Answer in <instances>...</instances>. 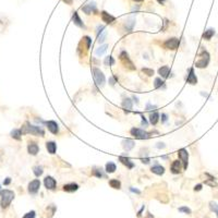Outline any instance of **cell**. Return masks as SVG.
I'll return each mask as SVG.
<instances>
[{
    "mask_svg": "<svg viewBox=\"0 0 218 218\" xmlns=\"http://www.w3.org/2000/svg\"><path fill=\"white\" fill-rule=\"evenodd\" d=\"M22 134H33L36 136H45V131L41 127L38 125H33L30 122H25L21 128Z\"/></svg>",
    "mask_w": 218,
    "mask_h": 218,
    "instance_id": "cell-1",
    "label": "cell"
},
{
    "mask_svg": "<svg viewBox=\"0 0 218 218\" xmlns=\"http://www.w3.org/2000/svg\"><path fill=\"white\" fill-rule=\"evenodd\" d=\"M14 199V192L11 190H1L0 191V206L1 208H7Z\"/></svg>",
    "mask_w": 218,
    "mask_h": 218,
    "instance_id": "cell-2",
    "label": "cell"
},
{
    "mask_svg": "<svg viewBox=\"0 0 218 218\" xmlns=\"http://www.w3.org/2000/svg\"><path fill=\"white\" fill-rule=\"evenodd\" d=\"M119 59H120L121 63H122V65L124 68H127V69L129 70H136V67L134 65V63L132 62V60L130 59L129 57V54H128L127 51H124V50H122V51L120 52V55H119Z\"/></svg>",
    "mask_w": 218,
    "mask_h": 218,
    "instance_id": "cell-3",
    "label": "cell"
},
{
    "mask_svg": "<svg viewBox=\"0 0 218 218\" xmlns=\"http://www.w3.org/2000/svg\"><path fill=\"white\" fill-rule=\"evenodd\" d=\"M92 73H93V79L95 81V84L99 87H103L106 83V78H105V74L100 71L98 68H93L92 69Z\"/></svg>",
    "mask_w": 218,
    "mask_h": 218,
    "instance_id": "cell-4",
    "label": "cell"
},
{
    "mask_svg": "<svg viewBox=\"0 0 218 218\" xmlns=\"http://www.w3.org/2000/svg\"><path fill=\"white\" fill-rule=\"evenodd\" d=\"M210 54L206 51L205 49L202 50L201 55H200V60H197L195 62V67L199 68V69H203V68H206L210 63Z\"/></svg>",
    "mask_w": 218,
    "mask_h": 218,
    "instance_id": "cell-5",
    "label": "cell"
},
{
    "mask_svg": "<svg viewBox=\"0 0 218 218\" xmlns=\"http://www.w3.org/2000/svg\"><path fill=\"white\" fill-rule=\"evenodd\" d=\"M130 133L133 138H138V140H146V138H151V133H148L143 129H140V128H132L130 130Z\"/></svg>",
    "mask_w": 218,
    "mask_h": 218,
    "instance_id": "cell-6",
    "label": "cell"
},
{
    "mask_svg": "<svg viewBox=\"0 0 218 218\" xmlns=\"http://www.w3.org/2000/svg\"><path fill=\"white\" fill-rule=\"evenodd\" d=\"M180 45V39L177 38V37H172V38L167 39L164 43V48L166 49H170V50H176Z\"/></svg>",
    "mask_w": 218,
    "mask_h": 218,
    "instance_id": "cell-7",
    "label": "cell"
},
{
    "mask_svg": "<svg viewBox=\"0 0 218 218\" xmlns=\"http://www.w3.org/2000/svg\"><path fill=\"white\" fill-rule=\"evenodd\" d=\"M178 156L179 159L181 160V162L183 164V169L186 170L188 168V160H189V153L186 148H181L178 151Z\"/></svg>",
    "mask_w": 218,
    "mask_h": 218,
    "instance_id": "cell-8",
    "label": "cell"
},
{
    "mask_svg": "<svg viewBox=\"0 0 218 218\" xmlns=\"http://www.w3.org/2000/svg\"><path fill=\"white\" fill-rule=\"evenodd\" d=\"M82 11L85 13V14L90 15L92 14V13H96L97 12V8H96V3L93 1H90L87 2L85 6L82 7Z\"/></svg>",
    "mask_w": 218,
    "mask_h": 218,
    "instance_id": "cell-9",
    "label": "cell"
},
{
    "mask_svg": "<svg viewBox=\"0 0 218 218\" xmlns=\"http://www.w3.org/2000/svg\"><path fill=\"white\" fill-rule=\"evenodd\" d=\"M39 188H41V181H39L38 179H35L28 183L27 190L31 194H36V193L38 192Z\"/></svg>",
    "mask_w": 218,
    "mask_h": 218,
    "instance_id": "cell-10",
    "label": "cell"
},
{
    "mask_svg": "<svg viewBox=\"0 0 218 218\" xmlns=\"http://www.w3.org/2000/svg\"><path fill=\"white\" fill-rule=\"evenodd\" d=\"M44 186L47 190H55L57 186V181L50 176H47V177L44 179Z\"/></svg>",
    "mask_w": 218,
    "mask_h": 218,
    "instance_id": "cell-11",
    "label": "cell"
},
{
    "mask_svg": "<svg viewBox=\"0 0 218 218\" xmlns=\"http://www.w3.org/2000/svg\"><path fill=\"white\" fill-rule=\"evenodd\" d=\"M72 22H73L74 25H76L78 27L83 28V30H85V28H86V26H85L84 22H83L82 20H81L80 15L78 14V12H76V11H74L73 14H72Z\"/></svg>",
    "mask_w": 218,
    "mask_h": 218,
    "instance_id": "cell-12",
    "label": "cell"
},
{
    "mask_svg": "<svg viewBox=\"0 0 218 218\" xmlns=\"http://www.w3.org/2000/svg\"><path fill=\"white\" fill-rule=\"evenodd\" d=\"M46 127L49 130V132H51L52 134H58L59 133V125L56 121L54 120H49L46 122Z\"/></svg>",
    "mask_w": 218,
    "mask_h": 218,
    "instance_id": "cell-13",
    "label": "cell"
},
{
    "mask_svg": "<svg viewBox=\"0 0 218 218\" xmlns=\"http://www.w3.org/2000/svg\"><path fill=\"white\" fill-rule=\"evenodd\" d=\"M100 17H102L103 22H105L106 24H111L116 21V17H114V15L109 14L107 11H102V12H100Z\"/></svg>",
    "mask_w": 218,
    "mask_h": 218,
    "instance_id": "cell-14",
    "label": "cell"
},
{
    "mask_svg": "<svg viewBox=\"0 0 218 218\" xmlns=\"http://www.w3.org/2000/svg\"><path fill=\"white\" fill-rule=\"evenodd\" d=\"M181 168H182V162L181 160H173L172 164H171V167H170V170L172 173L177 175V173H180L181 172Z\"/></svg>",
    "mask_w": 218,
    "mask_h": 218,
    "instance_id": "cell-15",
    "label": "cell"
},
{
    "mask_svg": "<svg viewBox=\"0 0 218 218\" xmlns=\"http://www.w3.org/2000/svg\"><path fill=\"white\" fill-rule=\"evenodd\" d=\"M187 82L191 85H195L197 83V78L194 73V69L193 68H190L189 69V73H188V78H187Z\"/></svg>",
    "mask_w": 218,
    "mask_h": 218,
    "instance_id": "cell-16",
    "label": "cell"
},
{
    "mask_svg": "<svg viewBox=\"0 0 218 218\" xmlns=\"http://www.w3.org/2000/svg\"><path fill=\"white\" fill-rule=\"evenodd\" d=\"M27 152L30 155H33V156L37 155L39 152V146L35 142H30L27 145Z\"/></svg>",
    "mask_w": 218,
    "mask_h": 218,
    "instance_id": "cell-17",
    "label": "cell"
},
{
    "mask_svg": "<svg viewBox=\"0 0 218 218\" xmlns=\"http://www.w3.org/2000/svg\"><path fill=\"white\" fill-rule=\"evenodd\" d=\"M121 144H122V147H123V149H124V151L129 152L134 147L135 142H134L133 140H130V138H124V140L121 142Z\"/></svg>",
    "mask_w": 218,
    "mask_h": 218,
    "instance_id": "cell-18",
    "label": "cell"
},
{
    "mask_svg": "<svg viewBox=\"0 0 218 218\" xmlns=\"http://www.w3.org/2000/svg\"><path fill=\"white\" fill-rule=\"evenodd\" d=\"M119 162H120L122 165H124V166H127V168H129V169L134 168V162H131V159H130L129 157H125V156H119Z\"/></svg>",
    "mask_w": 218,
    "mask_h": 218,
    "instance_id": "cell-19",
    "label": "cell"
},
{
    "mask_svg": "<svg viewBox=\"0 0 218 218\" xmlns=\"http://www.w3.org/2000/svg\"><path fill=\"white\" fill-rule=\"evenodd\" d=\"M63 191H65V192H75V191L79 190V184L74 183V182H72V183H67L63 186Z\"/></svg>",
    "mask_w": 218,
    "mask_h": 218,
    "instance_id": "cell-20",
    "label": "cell"
},
{
    "mask_svg": "<svg viewBox=\"0 0 218 218\" xmlns=\"http://www.w3.org/2000/svg\"><path fill=\"white\" fill-rule=\"evenodd\" d=\"M158 74H159L162 78L167 79L169 76V74H170V68H169L168 65H162V68L158 69Z\"/></svg>",
    "mask_w": 218,
    "mask_h": 218,
    "instance_id": "cell-21",
    "label": "cell"
},
{
    "mask_svg": "<svg viewBox=\"0 0 218 218\" xmlns=\"http://www.w3.org/2000/svg\"><path fill=\"white\" fill-rule=\"evenodd\" d=\"M46 148H47L48 153L51 154V155L56 154V151H57L56 142H54V141H48V142L46 143Z\"/></svg>",
    "mask_w": 218,
    "mask_h": 218,
    "instance_id": "cell-22",
    "label": "cell"
},
{
    "mask_svg": "<svg viewBox=\"0 0 218 218\" xmlns=\"http://www.w3.org/2000/svg\"><path fill=\"white\" fill-rule=\"evenodd\" d=\"M159 118L160 114L157 111L151 112V114H149V122H151V124L156 125L158 123V121H159Z\"/></svg>",
    "mask_w": 218,
    "mask_h": 218,
    "instance_id": "cell-23",
    "label": "cell"
},
{
    "mask_svg": "<svg viewBox=\"0 0 218 218\" xmlns=\"http://www.w3.org/2000/svg\"><path fill=\"white\" fill-rule=\"evenodd\" d=\"M151 171L155 175H158V176H162L165 173V168L162 166V165H155L151 168Z\"/></svg>",
    "mask_w": 218,
    "mask_h": 218,
    "instance_id": "cell-24",
    "label": "cell"
},
{
    "mask_svg": "<svg viewBox=\"0 0 218 218\" xmlns=\"http://www.w3.org/2000/svg\"><path fill=\"white\" fill-rule=\"evenodd\" d=\"M215 35V30L214 28H208V30H206L205 32L203 33V36H202V38L205 39V41H210V39H212V37Z\"/></svg>",
    "mask_w": 218,
    "mask_h": 218,
    "instance_id": "cell-25",
    "label": "cell"
},
{
    "mask_svg": "<svg viewBox=\"0 0 218 218\" xmlns=\"http://www.w3.org/2000/svg\"><path fill=\"white\" fill-rule=\"evenodd\" d=\"M116 170H117V166L114 162H107L106 167H105V171H106L107 173H114Z\"/></svg>",
    "mask_w": 218,
    "mask_h": 218,
    "instance_id": "cell-26",
    "label": "cell"
},
{
    "mask_svg": "<svg viewBox=\"0 0 218 218\" xmlns=\"http://www.w3.org/2000/svg\"><path fill=\"white\" fill-rule=\"evenodd\" d=\"M122 107H123L124 109L131 110L132 107H133V104H132V100L130 99V98H128V97L123 98V100H122Z\"/></svg>",
    "mask_w": 218,
    "mask_h": 218,
    "instance_id": "cell-27",
    "label": "cell"
},
{
    "mask_svg": "<svg viewBox=\"0 0 218 218\" xmlns=\"http://www.w3.org/2000/svg\"><path fill=\"white\" fill-rule=\"evenodd\" d=\"M134 25H135V20L134 19H129L127 22H125V31H128V32H131L132 30H133Z\"/></svg>",
    "mask_w": 218,
    "mask_h": 218,
    "instance_id": "cell-28",
    "label": "cell"
},
{
    "mask_svg": "<svg viewBox=\"0 0 218 218\" xmlns=\"http://www.w3.org/2000/svg\"><path fill=\"white\" fill-rule=\"evenodd\" d=\"M92 175L95 176V177L97 178H106V175L104 173V171H103L102 168H95L92 170Z\"/></svg>",
    "mask_w": 218,
    "mask_h": 218,
    "instance_id": "cell-29",
    "label": "cell"
},
{
    "mask_svg": "<svg viewBox=\"0 0 218 218\" xmlns=\"http://www.w3.org/2000/svg\"><path fill=\"white\" fill-rule=\"evenodd\" d=\"M107 49H108V45H107V44H105V45L99 46V47H98L97 49H96L95 54L97 55L98 57H100V56H103V55H104L105 52L107 51Z\"/></svg>",
    "mask_w": 218,
    "mask_h": 218,
    "instance_id": "cell-30",
    "label": "cell"
},
{
    "mask_svg": "<svg viewBox=\"0 0 218 218\" xmlns=\"http://www.w3.org/2000/svg\"><path fill=\"white\" fill-rule=\"evenodd\" d=\"M109 186L116 190H119V189H121V182L118 179H111L109 180Z\"/></svg>",
    "mask_w": 218,
    "mask_h": 218,
    "instance_id": "cell-31",
    "label": "cell"
},
{
    "mask_svg": "<svg viewBox=\"0 0 218 218\" xmlns=\"http://www.w3.org/2000/svg\"><path fill=\"white\" fill-rule=\"evenodd\" d=\"M21 135H22L21 129H14L11 131V136H12L13 138H15V140H17V141L21 140Z\"/></svg>",
    "mask_w": 218,
    "mask_h": 218,
    "instance_id": "cell-32",
    "label": "cell"
},
{
    "mask_svg": "<svg viewBox=\"0 0 218 218\" xmlns=\"http://www.w3.org/2000/svg\"><path fill=\"white\" fill-rule=\"evenodd\" d=\"M164 84H165L164 80H162L160 78H156L154 80V87L155 89H160L162 86H164Z\"/></svg>",
    "mask_w": 218,
    "mask_h": 218,
    "instance_id": "cell-33",
    "label": "cell"
},
{
    "mask_svg": "<svg viewBox=\"0 0 218 218\" xmlns=\"http://www.w3.org/2000/svg\"><path fill=\"white\" fill-rule=\"evenodd\" d=\"M33 172H34V175L36 176V177H39V176L43 175L44 172V169L41 166H35L34 168H33Z\"/></svg>",
    "mask_w": 218,
    "mask_h": 218,
    "instance_id": "cell-34",
    "label": "cell"
},
{
    "mask_svg": "<svg viewBox=\"0 0 218 218\" xmlns=\"http://www.w3.org/2000/svg\"><path fill=\"white\" fill-rule=\"evenodd\" d=\"M105 65L106 67H108V65H114V63H116V61H114V57L112 56H107L106 58H105V61H104Z\"/></svg>",
    "mask_w": 218,
    "mask_h": 218,
    "instance_id": "cell-35",
    "label": "cell"
},
{
    "mask_svg": "<svg viewBox=\"0 0 218 218\" xmlns=\"http://www.w3.org/2000/svg\"><path fill=\"white\" fill-rule=\"evenodd\" d=\"M106 37H107V32H106V31H104V32H102L100 34L97 35V41L99 44L104 43L105 39H106Z\"/></svg>",
    "mask_w": 218,
    "mask_h": 218,
    "instance_id": "cell-36",
    "label": "cell"
},
{
    "mask_svg": "<svg viewBox=\"0 0 218 218\" xmlns=\"http://www.w3.org/2000/svg\"><path fill=\"white\" fill-rule=\"evenodd\" d=\"M142 72L144 74H146L147 76H153L154 75V70L153 69H148V68H143Z\"/></svg>",
    "mask_w": 218,
    "mask_h": 218,
    "instance_id": "cell-37",
    "label": "cell"
},
{
    "mask_svg": "<svg viewBox=\"0 0 218 218\" xmlns=\"http://www.w3.org/2000/svg\"><path fill=\"white\" fill-rule=\"evenodd\" d=\"M179 212L180 213H186V214H188V215H190L191 213V210L189 207H187V206H181V207H179Z\"/></svg>",
    "mask_w": 218,
    "mask_h": 218,
    "instance_id": "cell-38",
    "label": "cell"
},
{
    "mask_svg": "<svg viewBox=\"0 0 218 218\" xmlns=\"http://www.w3.org/2000/svg\"><path fill=\"white\" fill-rule=\"evenodd\" d=\"M210 206H211V210L214 211L215 213H216L217 217H218V205L216 203H214V202H211L210 203Z\"/></svg>",
    "mask_w": 218,
    "mask_h": 218,
    "instance_id": "cell-39",
    "label": "cell"
},
{
    "mask_svg": "<svg viewBox=\"0 0 218 218\" xmlns=\"http://www.w3.org/2000/svg\"><path fill=\"white\" fill-rule=\"evenodd\" d=\"M35 216H36V213H35L34 211H31V212L26 213L22 218H35Z\"/></svg>",
    "mask_w": 218,
    "mask_h": 218,
    "instance_id": "cell-40",
    "label": "cell"
},
{
    "mask_svg": "<svg viewBox=\"0 0 218 218\" xmlns=\"http://www.w3.org/2000/svg\"><path fill=\"white\" fill-rule=\"evenodd\" d=\"M117 81H118V79H117L116 76H114V75L111 76V78L109 79V84L111 85V86H114V85L117 83Z\"/></svg>",
    "mask_w": 218,
    "mask_h": 218,
    "instance_id": "cell-41",
    "label": "cell"
},
{
    "mask_svg": "<svg viewBox=\"0 0 218 218\" xmlns=\"http://www.w3.org/2000/svg\"><path fill=\"white\" fill-rule=\"evenodd\" d=\"M104 30H105V26L104 25H98L97 26V31H96V34H100L102 32H104Z\"/></svg>",
    "mask_w": 218,
    "mask_h": 218,
    "instance_id": "cell-42",
    "label": "cell"
},
{
    "mask_svg": "<svg viewBox=\"0 0 218 218\" xmlns=\"http://www.w3.org/2000/svg\"><path fill=\"white\" fill-rule=\"evenodd\" d=\"M141 118H142V125H144V128H146L147 125H148V122L146 121V118L144 117V114H142Z\"/></svg>",
    "mask_w": 218,
    "mask_h": 218,
    "instance_id": "cell-43",
    "label": "cell"
},
{
    "mask_svg": "<svg viewBox=\"0 0 218 218\" xmlns=\"http://www.w3.org/2000/svg\"><path fill=\"white\" fill-rule=\"evenodd\" d=\"M160 118H162V123H165L167 120H168V116H167L166 114H162V116H160Z\"/></svg>",
    "mask_w": 218,
    "mask_h": 218,
    "instance_id": "cell-44",
    "label": "cell"
},
{
    "mask_svg": "<svg viewBox=\"0 0 218 218\" xmlns=\"http://www.w3.org/2000/svg\"><path fill=\"white\" fill-rule=\"evenodd\" d=\"M153 108H157V106H155V105H152L151 103H147L146 105V110H151Z\"/></svg>",
    "mask_w": 218,
    "mask_h": 218,
    "instance_id": "cell-45",
    "label": "cell"
},
{
    "mask_svg": "<svg viewBox=\"0 0 218 218\" xmlns=\"http://www.w3.org/2000/svg\"><path fill=\"white\" fill-rule=\"evenodd\" d=\"M130 191L133 193H136V194H141V191L138 190V189H133V188H130Z\"/></svg>",
    "mask_w": 218,
    "mask_h": 218,
    "instance_id": "cell-46",
    "label": "cell"
},
{
    "mask_svg": "<svg viewBox=\"0 0 218 218\" xmlns=\"http://www.w3.org/2000/svg\"><path fill=\"white\" fill-rule=\"evenodd\" d=\"M156 147H157V148H165V147H166V145H165L164 143H157Z\"/></svg>",
    "mask_w": 218,
    "mask_h": 218,
    "instance_id": "cell-47",
    "label": "cell"
},
{
    "mask_svg": "<svg viewBox=\"0 0 218 218\" xmlns=\"http://www.w3.org/2000/svg\"><path fill=\"white\" fill-rule=\"evenodd\" d=\"M10 182H11V178H6V180L3 181V184L4 186H8V184H10Z\"/></svg>",
    "mask_w": 218,
    "mask_h": 218,
    "instance_id": "cell-48",
    "label": "cell"
},
{
    "mask_svg": "<svg viewBox=\"0 0 218 218\" xmlns=\"http://www.w3.org/2000/svg\"><path fill=\"white\" fill-rule=\"evenodd\" d=\"M207 175H208V173H207ZM208 177H211V180H214V179H215V178H213L212 176H210V175H208ZM206 182H207V183H206V184H210V186H212V187L217 186V183H211L210 181H206Z\"/></svg>",
    "mask_w": 218,
    "mask_h": 218,
    "instance_id": "cell-49",
    "label": "cell"
},
{
    "mask_svg": "<svg viewBox=\"0 0 218 218\" xmlns=\"http://www.w3.org/2000/svg\"><path fill=\"white\" fill-rule=\"evenodd\" d=\"M142 162L143 164H149V158L148 157H146V158H142Z\"/></svg>",
    "mask_w": 218,
    "mask_h": 218,
    "instance_id": "cell-50",
    "label": "cell"
},
{
    "mask_svg": "<svg viewBox=\"0 0 218 218\" xmlns=\"http://www.w3.org/2000/svg\"><path fill=\"white\" fill-rule=\"evenodd\" d=\"M202 190V184H197L194 187V191H201Z\"/></svg>",
    "mask_w": 218,
    "mask_h": 218,
    "instance_id": "cell-51",
    "label": "cell"
},
{
    "mask_svg": "<svg viewBox=\"0 0 218 218\" xmlns=\"http://www.w3.org/2000/svg\"><path fill=\"white\" fill-rule=\"evenodd\" d=\"M144 208H145V206H142V208H141V210L138 211V217H141V215H142V213H143V211H144Z\"/></svg>",
    "mask_w": 218,
    "mask_h": 218,
    "instance_id": "cell-52",
    "label": "cell"
},
{
    "mask_svg": "<svg viewBox=\"0 0 218 218\" xmlns=\"http://www.w3.org/2000/svg\"><path fill=\"white\" fill-rule=\"evenodd\" d=\"M132 98H133V102H135L136 103V104H138V97H136V96H132Z\"/></svg>",
    "mask_w": 218,
    "mask_h": 218,
    "instance_id": "cell-53",
    "label": "cell"
},
{
    "mask_svg": "<svg viewBox=\"0 0 218 218\" xmlns=\"http://www.w3.org/2000/svg\"><path fill=\"white\" fill-rule=\"evenodd\" d=\"M63 1H65V3H68V4H71V3H72V1H73V0H63Z\"/></svg>",
    "mask_w": 218,
    "mask_h": 218,
    "instance_id": "cell-54",
    "label": "cell"
},
{
    "mask_svg": "<svg viewBox=\"0 0 218 218\" xmlns=\"http://www.w3.org/2000/svg\"><path fill=\"white\" fill-rule=\"evenodd\" d=\"M157 1L159 2V3H164V1H165V0H157Z\"/></svg>",
    "mask_w": 218,
    "mask_h": 218,
    "instance_id": "cell-55",
    "label": "cell"
},
{
    "mask_svg": "<svg viewBox=\"0 0 218 218\" xmlns=\"http://www.w3.org/2000/svg\"><path fill=\"white\" fill-rule=\"evenodd\" d=\"M162 159H168V156H162Z\"/></svg>",
    "mask_w": 218,
    "mask_h": 218,
    "instance_id": "cell-56",
    "label": "cell"
},
{
    "mask_svg": "<svg viewBox=\"0 0 218 218\" xmlns=\"http://www.w3.org/2000/svg\"><path fill=\"white\" fill-rule=\"evenodd\" d=\"M133 1H135V2H142L143 0H133Z\"/></svg>",
    "mask_w": 218,
    "mask_h": 218,
    "instance_id": "cell-57",
    "label": "cell"
}]
</instances>
